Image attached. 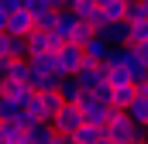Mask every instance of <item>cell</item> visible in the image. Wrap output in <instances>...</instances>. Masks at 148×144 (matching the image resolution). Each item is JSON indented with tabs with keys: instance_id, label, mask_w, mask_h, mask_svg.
Wrapping results in <instances>:
<instances>
[{
	"instance_id": "obj_16",
	"label": "cell",
	"mask_w": 148,
	"mask_h": 144,
	"mask_svg": "<svg viewBox=\"0 0 148 144\" xmlns=\"http://www.w3.org/2000/svg\"><path fill=\"white\" fill-rule=\"evenodd\" d=\"M3 93H7L21 110H28V107H31V100H35V89H31V86H21V82H7Z\"/></svg>"
},
{
	"instance_id": "obj_36",
	"label": "cell",
	"mask_w": 148,
	"mask_h": 144,
	"mask_svg": "<svg viewBox=\"0 0 148 144\" xmlns=\"http://www.w3.org/2000/svg\"><path fill=\"white\" fill-rule=\"evenodd\" d=\"M3 89H7V79H0V96H3Z\"/></svg>"
},
{
	"instance_id": "obj_35",
	"label": "cell",
	"mask_w": 148,
	"mask_h": 144,
	"mask_svg": "<svg viewBox=\"0 0 148 144\" xmlns=\"http://www.w3.org/2000/svg\"><path fill=\"white\" fill-rule=\"evenodd\" d=\"M3 28H7V10L0 7V31H3Z\"/></svg>"
},
{
	"instance_id": "obj_19",
	"label": "cell",
	"mask_w": 148,
	"mask_h": 144,
	"mask_svg": "<svg viewBox=\"0 0 148 144\" xmlns=\"http://www.w3.org/2000/svg\"><path fill=\"white\" fill-rule=\"evenodd\" d=\"M66 10H73L79 21H86V24H93L97 21V0H76L73 7H66Z\"/></svg>"
},
{
	"instance_id": "obj_10",
	"label": "cell",
	"mask_w": 148,
	"mask_h": 144,
	"mask_svg": "<svg viewBox=\"0 0 148 144\" xmlns=\"http://www.w3.org/2000/svg\"><path fill=\"white\" fill-rule=\"evenodd\" d=\"M76 28H79V17H76L73 10H66V7H62L52 35H55V41H59V45H69V41H73V35H76Z\"/></svg>"
},
{
	"instance_id": "obj_32",
	"label": "cell",
	"mask_w": 148,
	"mask_h": 144,
	"mask_svg": "<svg viewBox=\"0 0 148 144\" xmlns=\"http://www.w3.org/2000/svg\"><path fill=\"white\" fill-rule=\"evenodd\" d=\"M134 93H138V96H148V79H141V82H134Z\"/></svg>"
},
{
	"instance_id": "obj_18",
	"label": "cell",
	"mask_w": 148,
	"mask_h": 144,
	"mask_svg": "<svg viewBox=\"0 0 148 144\" xmlns=\"http://www.w3.org/2000/svg\"><path fill=\"white\" fill-rule=\"evenodd\" d=\"M28 62H31L35 75H59V62H55V55H35V58H28Z\"/></svg>"
},
{
	"instance_id": "obj_27",
	"label": "cell",
	"mask_w": 148,
	"mask_h": 144,
	"mask_svg": "<svg viewBox=\"0 0 148 144\" xmlns=\"http://www.w3.org/2000/svg\"><path fill=\"white\" fill-rule=\"evenodd\" d=\"M145 41H148V21L131 24V45H145Z\"/></svg>"
},
{
	"instance_id": "obj_17",
	"label": "cell",
	"mask_w": 148,
	"mask_h": 144,
	"mask_svg": "<svg viewBox=\"0 0 148 144\" xmlns=\"http://www.w3.org/2000/svg\"><path fill=\"white\" fill-rule=\"evenodd\" d=\"M124 113H127L138 127H148V96H138V93H134V100L127 103V110H124Z\"/></svg>"
},
{
	"instance_id": "obj_5",
	"label": "cell",
	"mask_w": 148,
	"mask_h": 144,
	"mask_svg": "<svg viewBox=\"0 0 148 144\" xmlns=\"http://www.w3.org/2000/svg\"><path fill=\"white\" fill-rule=\"evenodd\" d=\"M76 79H79L83 93H100V89L107 86V69L97 65V62H83V69L76 72Z\"/></svg>"
},
{
	"instance_id": "obj_9",
	"label": "cell",
	"mask_w": 148,
	"mask_h": 144,
	"mask_svg": "<svg viewBox=\"0 0 148 144\" xmlns=\"http://www.w3.org/2000/svg\"><path fill=\"white\" fill-rule=\"evenodd\" d=\"M97 35L103 38L110 48H121V45H131V24L127 21H117V24H103Z\"/></svg>"
},
{
	"instance_id": "obj_28",
	"label": "cell",
	"mask_w": 148,
	"mask_h": 144,
	"mask_svg": "<svg viewBox=\"0 0 148 144\" xmlns=\"http://www.w3.org/2000/svg\"><path fill=\"white\" fill-rule=\"evenodd\" d=\"M90 38H93V28L86 21H79V28H76V35H73V45H86Z\"/></svg>"
},
{
	"instance_id": "obj_3",
	"label": "cell",
	"mask_w": 148,
	"mask_h": 144,
	"mask_svg": "<svg viewBox=\"0 0 148 144\" xmlns=\"http://www.w3.org/2000/svg\"><path fill=\"white\" fill-rule=\"evenodd\" d=\"M83 124H86V120H83V113H79V107H76V103H62V110L52 117V127H55L62 137H73Z\"/></svg>"
},
{
	"instance_id": "obj_14",
	"label": "cell",
	"mask_w": 148,
	"mask_h": 144,
	"mask_svg": "<svg viewBox=\"0 0 148 144\" xmlns=\"http://www.w3.org/2000/svg\"><path fill=\"white\" fill-rule=\"evenodd\" d=\"M59 96H62V103H79L83 100V86H79L76 75H62L59 79Z\"/></svg>"
},
{
	"instance_id": "obj_22",
	"label": "cell",
	"mask_w": 148,
	"mask_h": 144,
	"mask_svg": "<svg viewBox=\"0 0 148 144\" xmlns=\"http://www.w3.org/2000/svg\"><path fill=\"white\" fill-rule=\"evenodd\" d=\"M21 58H28L24 38H7V62H21Z\"/></svg>"
},
{
	"instance_id": "obj_34",
	"label": "cell",
	"mask_w": 148,
	"mask_h": 144,
	"mask_svg": "<svg viewBox=\"0 0 148 144\" xmlns=\"http://www.w3.org/2000/svg\"><path fill=\"white\" fill-rule=\"evenodd\" d=\"M45 7H48V10H62L66 3H62V0H45Z\"/></svg>"
},
{
	"instance_id": "obj_1",
	"label": "cell",
	"mask_w": 148,
	"mask_h": 144,
	"mask_svg": "<svg viewBox=\"0 0 148 144\" xmlns=\"http://www.w3.org/2000/svg\"><path fill=\"white\" fill-rule=\"evenodd\" d=\"M103 137H110L114 144H134L145 137V127H138L124 110H114V117L103 124Z\"/></svg>"
},
{
	"instance_id": "obj_24",
	"label": "cell",
	"mask_w": 148,
	"mask_h": 144,
	"mask_svg": "<svg viewBox=\"0 0 148 144\" xmlns=\"http://www.w3.org/2000/svg\"><path fill=\"white\" fill-rule=\"evenodd\" d=\"M124 21H127V24L148 21V17H145V7H141V0H127V7H124Z\"/></svg>"
},
{
	"instance_id": "obj_8",
	"label": "cell",
	"mask_w": 148,
	"mask_h": 144,
	"mask_svg": "<svg viewBox=\"0 0 148 144\" xmlns=\"http://www.w3.org/2000/svg\"><path fill=\"white\" fill-rule=\"evenodd\" d=\"M10 38H28L35 31V17L28 14V10H10L7 14V28H3Z\"/></svg>"
},
{
	"instance_id": "obj_41",
	"label": "cell",
	"mask_w": 148,
	"mask_h": 144,
	"mask_svg": "<svg viewBox=\"0 0 148 144\" xmlns=\"http://www.w3.org/2000/svg\"><path fill=\"white\" fill-rule=\"evenodd\" d=\"M62 144H76V141H73V137H66V141H62Z\"/></svg>"
},
{
	"instance_id": "obj_37",
	"label": "cell",
	"mask_w": 148,
	"mask_h": 144,
	"mask_svg": "<svg viewBox=\"0 0 148 144\" xmlns=\"http://www.w3.org/2000/svg\"><path fill=\"white\" fill-rule=\"evenodd\" d=\"M97 144H114V141H110V137H100V141H97Z\"/></svg>"
},
{
	"instance_id": "obj_26",
	"label": "cell",
	"mask_w": 148,
	"mask_h": 144,
	"mask_svg": "<svg viewBox=\"0 0 148 144\" xmlns=\"http://www.w3.org/2000/svg\"><path fill=\"white\" fill-rule=\"evenodd\" d=\"M107 82L110 86H134L131 75H127V69H107Z\"/></svg>"
},
{
	"instance_id": "obj_25",
	"label": "cell",
	"mask_w": 148,
	"mask_h": 144,
	"mask_svg": "<svg viewBox=\"0 0 148 144\" xmlns=\"http://www.w3.org/2000/svg\"><path fill=\"white\" fill-rule=\"evenodd\" d=\"M17 113H21V107H17V103H14V100H10V96L3 93V96H0V124H7V120H14Z\"/></svg>"
},
{
	"instance_id": "obj_4",
	"label": "cell",
	"mask_w": 148,
	"mask_h": 144,
	"mask_svg": "<svg viewBox=\"0 0 148 144\" xmlns=\"http://www.w3.org/2000/svg\"><path fill=\"white\" fill-rule=\"evenodd\" d=\"M31 113H35L41 124H52V117L62 110V96L59 93H35V100H31Z\"/></svg>"
},
{
	"instance_id": "obj_33",
	"label": "cell",
	"mask_w": 148,
	"mask_h": 144,
	"mask_svg": "<svg viewBox=\"0 0 148 144\" xmlns=\"http://www.w3.org/2000/svg\"><path fill=\"white\" fill-rule=\"evenodd\" d=\"M131 48H134V52H138V55L148 62V41H145V45H131Z\"/></svg>"
},
{
	"instance_id": "obj_12",
	"label": "cell",
	"mask_w": 148,
	"mask_h": 144,
	"mask_svg": "<svg viewBox=\"0 0 148 144\" xmlns=\"http://www.w3.org/2000/svg\"><path fill=\"white\" fill-rule=\"evenodd\" d=\"M124 69H127V75H131V82H141V79H148V62L127 45V55H124Z\"/></svg>"
},
{
	"instance_id": "obj_21",
	"label": "cell",
	"mask_w": 148,
	"mask_h": 144,
	"mask_svg": "<svg viewBox=\"0 0 148 144\" xmlns=\"http://www.w3.org/2000/svg\"><path fill=\"white\" fill-rule=\"evenodd\" d=\"M100 137H103V127H93V124H83V127L73 134L76 144H97Z\"/></svg>"
},
{
	"instance_id": "obj_7",
	"label": "cell",
	"mask_w": 148,
	"mask_h": 144,
	"mask_svg": "<svg viewBox=\"0 0 148 144\" xmlns=\"http://www.w3.org/2000/svg\"><path fill=\"white\" fill-rule=\"evenodd\" d=\"M24 45H28V58H35V55H55L62 48L55 41V35H45V31H31L24 38Z\"/></svg>"
},
{
	"instance_id": "obj_11",
	"label": "cell",
	"mask_w": 148,
	"mask_h": 144,
	"mask_svg": "<svg viewBox=\"0 0 148 144\" xmlns=\"http://www.w3.org/2000/svg\"><path fill=\"white\" fill-rule=\"evenodd\" d=\"M79 48H83V58H86V62H97V65H103V62H107V52H110V45L100 35H93L86 45H79Z\"/></svg>"
},
{
	"instance_id": "obj_30",
	"label": "cell",
	"mask_w": 148,
	"mask_h": 144,
	"mask_svg": "<svg viewBox=\"0 0 148 144\" xmlns=\"http://www.w3.org/2000/svg\"><path fill=\"white\" fill-rule=\"evenodd\" d=\"M0 7L10 14V10H21V0H0Z\"/></svg>"
},
{
	"instance_id": "obj_40",
	"label": "cell",
	"mask_w": 148,
	"mask_h": 144,
	"mask_svg": "<svg viewBox=\"0 0 148 144\" xmlns=\"http://www.w3.org/2000/svg\"><path fill=\"white\" fill-rule=\"evenodd\" d=\"M62 3H66V7H73V3H76V0H62Z\"/></svg>"
},
{
	"instance_id": "obj_6",
	"label": "cell",
	"mask_w": 148,
	"mask_h": 144,
	"mask_svg": "<svg viewBox=\"0 0 148 144\" xmlns=\"http://www.w3.org/2000/svg\"><path fill=\"white\" fill-rule=\"evenodd\" d=\"M55 62H59V75H76V72L83 69L86 58H83V48L69 41V45H62V48L55 52Z\"/></svg>"
},
{
	"instance_id": "obj_29",
	"label": "cell",
	"mask_w": 148,
	"mask_h": 144,
	"mask_svg": "<svg viewBox=\"0 0 148 144\" xmlns=\"http://www.w3.org/2000/svg\"><path fill=\"white\" fill-rule=\"evenodd\" d=\"M21 10H28L31 17H38V14H45L48 7H45V0H21Z\"/></svg>"
},
{
	"instance_id": "obj_42",
	"label": "cell",
	"mask_w": 148,
	"mask_h": 144,
	"mask_svg": "<svg viewBox=\"0 0 148 144\" xmlns=\"http://www.w3.org/2000/svg\"><path fill=\"white\" fill-rule=\"evenodd\" d=\"M0 144H7V141H3V137H0Z\"/></svg>"
},
{
	"instance_id": "obj_2",
	"label": "cell",
	"mask_w": 148,
	"mask_h": 144,
	"mask_svg": "<svg viewBox=\"0 0 148 144\" xmlns=\"http://www.w3.org/2000/svg\"><path fill=\"white\" fill-rule=\"evenodd\" d=\"M76 107H79V113H83V120L93 124V127H103V124L114 117V110H117V107H110L107 100H100L97 93H83V100H79Z\"/></svg>"
},
{
	"instance_id": "obj_38",
	"label": "cell",
	"mask_w": 148,
	"mask_h": 144,
	"mask_svg": "<svg viewBox=\"0 0 148 144\" xmlns=\"http://www.w3.org/2000/svg\"><path fill=\"white\" fill-rule=\"evenodd\" d=\"M141 7H145V17H148V0H141Z\"/></svg>"
},
{
	"instance_id": "obj_15",
	"label": "cell",
	"mask_w": 148,
	"mask_h": 144,
	"mask_svg": "<svg viewBox=\"0 0 148 144\" xmlns=\"http://www.w3.org/2000/svg\"><path fill=\"white\" fill-rule=\"evenodd\" d=\"M28 134H31V141H35V144H62V141H66L52 124H35Z\"/></svg>"
},
{
	"instance_id": "obj_13",
	"label": "cell",
	"mask_w": 148,
	"mask_h": 144,
	"mask_svg": "<svg viewBox=\"0 0 148 144\" xmlns=\"http://www.w3.org/2000/svg\"><path fill=\"white\" fill-rule=\"evenodd\" d=\"M124 7H127V0H103V3H97V14L103 24H117V21H124Z\"/></svg>"
},
{
	"instance_id": "obj_31",
	"label": "cell",
	"mask_w": 148,
	"mask_h": 144,
	"mask_svg": "<svg viewBox=\"0 0 148 144\" xmlns=\"http://www.w3.org/2000/svg\"><path fill=\"white\" fill-rule=\"evenodd\" d=\"M7 38H10L7 31H0V58H7Z\"/></svg>"
},
{
	"instance_id": "obj_43",
	"label": "cell",
	"mask_w": 148,
	"mask_h": 144,
	"mask_svg": "<svg viewBox=\"0 0 148 144\" xmlns=\"http://www.w3.org/2000/svg\"><path fill=\"white\" fill-rule=\"evenodd\" d=\"M145 134H148V127H145Z\"/></svg>"
},
{
	"instance_id": "obj_23",
	"label": "cell",
	"mask_w": 148,
	"mask_h": 144,
	"mask_svg": "<svg viewBox=\"0 0 148 144\" xmlns=\"http://www.w3.org/2000/svg\"><path fill=\"white\" fill-rule=\"evenodd\" d=\"M55 21H59V10H45V14H38V17H35V31L52 35V31H55Z\"/></svg>"
},
{
	"instance_id": "obj_20",
	"label": "cell",
	"mask_w": 148,
	"mask_h": 144,
	"mask_svg": "<svg viewBox=\"0 0 148 144\" xmlns=\"http://www.w3.org/2000/svg\"><path fill=\"white\" fill-rule=\"evenodd\" d=\"M131 100H134V86H110V107L127 110Z\"/></svg>"
},
{
	"instance_id": "obj_39",
	"label": "cell",
	"mask_w": 148,
	"mask_h": 144,
	"mask_svg": "<svg viewBox=\"0 0 148 144\" xmlns=\"http://www.w3.org/2000/svg\"><path fill=\"white\" fill-rule=\"evenodd\" d=\"M134 144H148V134H145V137H141V141H134Z\"/></svg>"
}]
</instances>
